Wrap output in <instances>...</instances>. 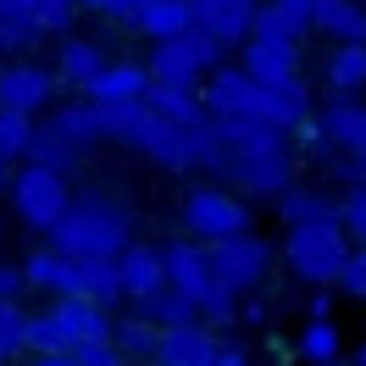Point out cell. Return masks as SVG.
<instances>
[{"label": "cell", "mask_w": 366, "mask_h": 366, "mask_svg": "<svg viewBox=\"0 0 366 366\" xmlns=\"http://www.w3.org/2000/svg\"><path fill=\"white\" fill-rule=\"evenodd\" d=\"M206 128H211L206 172L228 178L233 194H244V200H277L295 183V139L283 128L255 122V117H206Z\"/></svg>", "instance_id": "1"}, {"label": "cell", "mask_w": 366, "mask_h": 366, "mask_svg": "<svg viewBox=\"0 0 366 366\" xmlns=\"http://www.w3.org/2000/svg\"><path fill=\"white\" fill-rule=\"evenodd\" d=\"M45 239L56 255H72V261H112L139 239V217L112 189H84V194H72L67 217Z\"/></svg>", "instance_id": "2"}, {"label": "cell", "mask_w": 366, "mask_h": 366, "mask_svg": "<svg viewBox=\"0 0 366 366\" xmlns=\"http://www.w3.org/2000/svg\"><path fill=\"white\" fill-rule=\"evenodd\" d=\"M94 339H112V305L61 295V300H50L45 311L28 317L23 350H28V355H67V350L94 344Z\"/></svg>", "instance_id": "3"}, {"label": "cell", "mask_w": 366, "mask_h": 366, "mask_svg": "<svg viewBox=\"0 0 366 366\" xmlns=\"http://www.w3.org/2000/svg\"><path fill=\"white\" fill-rule=\"evenodd\" d=\"M277 255L289 261V272L311 289H333L344 255H350V239H344L339 217H317V222H289L283 228V244Z\"/></svg>", "instance_id": "4"}, {"label": "cell", "mask_w": 366, "mask_h": 366, "mask_svg": "<svg viewBox=\"0 0 366 366\" xmlns=\"http://www.w3.org/2000/svg\"><path fill=\"white\" fill-rule=\"evenodd\" d=\"M6 200H11V211H17L23 228L50 233L72 206V178L45 172V167H34V161H17L11 178H6Z\"/></svg>", "instance_id": "5"}, {"label": "cell", "mask_w": 366, "mask_h": 366, "mask_svg": "<svg viewBox=\"0 0 366 366\" xmlns=\"http://www.w3.org/2000/svg\"><path fill=\"white\" fill-rule=\"evenodd\" d=\"M250 200L233 194L228 183H200L183 194V233L194 244H217V239H233V233H250Z\"/></svg>", "instance_id": "6"}, {"label": "cell", "mask_w": 366, "mask_h": 366, "mask_svg": "<svg viewBox=\"0 0 366 366\" xmlns=\"http://www.w3.org/2000/svg\"><path fill=\"white\" fill-rule=\"evenodd\" d=\"M217 67H222V45L194 34V28H183L178 39H156L150 61H144L150 84H167V89H200V78Z\"/></svg>", "instance_id": "7"}, {"label": "cell", "mask_w": 366, "mask_h": 366, "mask_svg": "<svg viewBox=\"0 0 366 366\" xmlns=\"http://www.w3.org/2000/svg\"><path fill=\"white\" fill-rule=\"evenodd\" d=\"M206 261H211V277L244 300V295H255V289L272 277L277 250L250 228V233H233V239H217V244H206Z\"/></svg>", "instance_id": "8"}, {"label": "cell", "mask_w": 366, "mask_h": 366, "mask_svg": "<svg viewBox=\"0 0 366 366\" xmlns=\"http://www.w3.org/2000/svg\"><path fill=\"white\" fill-rule=\"evenodd\" d=\"M194 94H200L206 117H255V122H272V84H255L239 67L206 72Z\"/></svg>", "instance_id": "9"}, {"label": "cell", "mask_w": 366, "mask_h": 366, "mask_svg": "<svg viewBox=\"0 0 366 366\" xmlns=\"http://www.w3.org/2000/svg\"><path fill=\"white\" fill-rule=\"evenodd\" d=\"M183 11H189V28L194 34H206L217 45H244L255 34V11H261V0H183Z\"/></svg>", "instance_id": "10"}, {"label": "cell", "mask_w": 366, "mask_h": 366, "mask_svg": "<svg viewBox=\"0 0 366 366\" xmlns=\"http://www.w3.org/2000/svg\"><path fill=\"white\" fill-rule=\"evenodd\" d=\"M56 72L39 67V61H11L0 67V112H23V117H39L56 106Z\"/></svg>", "instance_id": "11"}, {"label": "cell", "mask_w": 366, "mask_h": 366, "mask_svg": "<svg viewBox=\"0 0 366 366\" xmlns=\"http://www.w3.org/2000/svg\"><path fill=\"white\" fill-rule=\"evenodd\" d=\"M327 144H333V156H350L366 167V106L355 94H339V100H327V112L317 117Z\"/></svg>", "instance_id": "12"}, {"label": "cell", "mask_w": 366, "mask_h": 366, "mask_svg": "<svg viewBox=\"0 0 366 366\" xmlns=\"http://www.w3.org/2000/svg\"><path fill=\"white\" fill-rule=\"evenodd\" d=\"M161 267H167V289H178V295L200 300L217 283L211 277V261H206V244H194V239H172V244H161Z\"/></svg>", "instance_id": "13"}, {"label": "cell", "mask_w": 366, "mask_h": 366, "mask_svg": "<svg viewBox=\"0 0 366 366\" xmlns=\"http://www.w3.org/2000/svg\"><path fill=\"white\" fill-rule=\"evenodd\" d=\"M239 50H244L239 72H244V78H255V84H283V78H300V45H289V39H261V34H250Z\"/></svg>", "instance_id": "14"}, {"label": "cell", "mask_w": 366, "mask_h": 366, "mask_svg": "<svg viewBox=\"0 0 366 366\" xmlns=\"http://www.w3.org/2000/svg\"><path fill=\"white\" fill-rule=\"evenodd\" d=\"M144 89H150L144 61H106L94 72V84L84 89V100H94V106H128V100H144Z\"/></svg>", "instance_id": "15"}, {"label": "cell", "mask_w": 366, "mask_h": 366, "mask_svg": "<svg viewBox=\"0 0 366 366\" xmlns=\"http://www.w3.org/2000/svg\"><path fill=\"white\" fill-rule=\"evenodd\" d=\"M117 277H122V300H144L167 283V267H161V244H144L134 239L128 250L117 255Z\"/></svg>", "instance_id": "16"}, {"label": "cell", "mask_w": 366, "mask_h": 366, "mask_svg": "<svg viewBox=\"0 0 366 366\" xmlns=\"http://www.w3.org/2000/svg\"><path fill=\"white\" fill-rule=\"evenodd\" d=\"M217 355V333L206 322H183V327H161V344H156V361L167 366H211Z\"/></svg>", "instance_id": "17"}, {"label": "cell", "mask_w": 366, "mask_h": 366, "mask_svg": "<svg viewBox=\"0 0 366 366\" xmlns=\"http://www.w3.org/2000/svg\"><path fill=\"white\" fill-rule=\"evenodd\" d=\"M50 134L61 139V144H67L72 156H89L94 144H100V106H94V100H72V106H56V112H50Z\"/></svg>", "instance_id": "18"}, {"label": "cell", "mask_w": 366, "mask_h": 366, "mask_svg": "<svg viewBox=\"0 0 366 366\" xmlns=\"http://www.w3.org/2000/svg\"><path fill=\"white\" fill-rule=\"evenodd\" d=\"M311 11H317V0H261L255 34H261V39H289V45H300V39L311 34Z\"/></svg>", "instance_id": "19"}, {"label": "cell", "mask_w": 366, "mask_h": 366, "mask_svg": "<svg viewBox=\"0 0 366 366\" xmlns=\"http://www.w3.org/2000/svg\"><path fill=\"white\" fill-rule=\"evenodd\" d=\"M311 28L327 34L333 45H366V6L361 0H317Z\"/></svg>", "instance_id": "20"}, {"label": "cell", "mask_w": 366, "mask_h": 366, "mask_svg": "<svg viewBox=\"0 0 366 366\" xmlns=\"http://www.w3.org/2000/svg\"><path fill=\"white\" fill-rule=\"evenodd\" d=\"M106 67V50L94 45V39H72V34H61V45H56V78L67 84V89H89L94 72Z\"/></svg>", "instance_id": "21"}, {"label": "cell", "mask_w": 366, "mask_h": 366, "mask_svg": "<svg viewBox=\"0 0 366 366\" xmlns=\"http://www.w3.org/2000/svg\"><path fill=\"white\" fill-rule=\"evenodd\" d=\"M295 355L305 366H344V333L333 317H311L295 339Z\"/></svg>", "instance_id": "22"}, {"label": "cell", "mask_w": 366, "mask_h": 366, "mask_svg": "<svg viewBox=\"0 0 366 366\" xmlns=\"http://www.w3.org/2000/svg\"><path fill=\"white\" fill-rule=\"evenodd\" d=\"M156 344H161V327L156 322H144L139 311H122V317H112V350L122 355V361H156Z\"/></svg>", "instance_id": "23"}, {"label": "cell", "mask_w": 366, "mask_h": 366, "mask_svg": "<svg viewBox=\"0 0 366 366\" xmlns=\"http://www.w3.org/2000/svg\"><path fill=\"white\" fill-rule=\"evenodd\" d=\"M45 39V23L34 17L28 0H0V50H28Z\"/></svg>", "instance_id": "24"}, {"label": "cell", "mask_w": 366, "mask_h": 366, "mask_svg": "<svg viewBox=\"0 0 366 366\" xmlns=\"http://www.w3.org/2000/svg\"><path fill=\"white\" fill-rule=\"evenodd\" d=\"M272 206H277V217H283V222H317V217H339L333 194H322V189H311V183H289Z\"/></svg>", "instance_id": "25"}, {"label": "cell", "mask_w": 366, "mask_h": 366, "mask_svg": "<svg viewBox=\"0 0 366 366\" xmlns=\"http://www.w3.org/2000/svg\"><path fill=\"white\" fill-rule=\"evenodd\" d=\"M134 311H139L144 322H156V327H183V322H200L194 300H189V295H178V289H167V283H161L156 295L134 300Z\"/></svg>", "instance_id": "26"}, {"label": "cell", "mask_w": 366, "mask_h": 366, "mask_svg": "<svg viewBox=\"0 0 366 366\" xmlns=\"http://www.w3.org/2000/svg\"><path fill=\"white\" fill-rule=\"evenodd\" d=\"M144 106L167 122H183V128H194V122H206V106H200V94L194 89H167V84H150L144 89Z\"/></svg>", "instance_id": "27"}, {"label": "cell", "mask_w": 366, "mask_h": 366, "mask_svg": "<svg viewBox=\"0 0 366 366\" xmlns=\"http://www.w3.org/2000/svg\"><path fill=\"white\" fill-rule=\"evenodd\" d=\"M322 72H327V89H333V94L366 89V45H333Z\"/></svg>", "instance_id": "28"}, {"label": "cell", "mask_w": 366, "mask_h": 366, "mask_svg": "<svg viewBox=\"0 0 366 366\" xmlns=\"http://www.w3.org/2000/svg\"><path fill=\"white\" fill-rule=\"evenodd\" d=\"M134 28L156 45V39H178L183 28H189V11H183V0H150L144 11L134 17Z\"/></svg>", "instance_id": "29"}, {"label": "cell", "mask_w": 366, "mask_h": 366, "mask_svg": "<svg viewBox=\"0 0 366 366\" xmlns=\"http://www.w3.org/2000/svg\"><path fill=\"white\" fill-rule=\"evenodd\" d=\"M34 167H45V172H61V178H72V167H78V156H72L61 139L50 134V128H34V139H28V156Z\"/></svg>", "instance_id": "30"}, {"label": "cell", "mask_w": 366, "mask_h": 366, "mask_svg": "<svg viewBox=\"0 0 366 366\" xmlns=\"http://www.w3.org/2000/svg\"><path fill=\"white\" fill-rule=\"evenodd\" d=\"M194 311H200V322H206L211 333H228L233 322H239V295H233V289H222V283H211L206 295L194 300Z\"/></svg>", "instance_id": "31"}, {"label": "cell", "mask_w": 366, "mask_h": 366, "mask_svg": "<svg viewBox=\"0 0 366 366\" xmlns=\"http://www.w3.org/2000/svg\"><path fill=\"white\" fill-rule=\"evenodd\" d=\"M28 139H34V117L23 112H0V161H17L28 156Z\"/></svg>", "instance_id": "32"}, {"label": "cell", "mask_w": 366, "mask_h": 366, "mask_svg": "<svg viewBox=\"0 0 366 366\" xmlns=\"http://www.w3.org/2000/svg\"><path fill=\"white\" fill-rule=\"evenodd\" d=\"M339 228L350 244H366V183H350L339 200Z\"/></svg>", "instance_id": "33"}, {"label": "cell", "mask_w": 366, "mask_h": 366, "mask_svg": "<svg viewBox=\"0 0 366 366\" xmlns=\"http://www.w3.org/2000/svg\"><path fill=\"white\" fill-rule=\"evenodd\" d=\"M23 333H28L23 300H0V350L6 355H23Z\"/></svg>", "instance_id": "34"}, {"label": "cell", "mask_w": 366, "mask_h": 366, "mask_svg": "<svg viewBox=\"0 0 366 366\" xmlns=\"http://www.w3.org/2000/svg\"><path fill=\"white\" fill-rule=\"evenodd\" d=\"M333 289H344L350 300H366V244H350L339 277H333Z\"/></svg>", "instance_id": "35"}, {"label": "cell", "mask_w": 366, "mask_h": 366, "mask_svg": "<svg viewBox=\"0 0 366 366\" xmlns=\"http://www.w3.org/2000/svg\"><path fill=\"white\" fill-rule=\"evenodd\" d=\"M34 6V17L45 23V34H67L72 17H78V0H28Z\"/></svg>", "instance_id": "36"}, {"label": "cell", "mask_w": 366, "mask_h": 366, "mask_svg": "<svg viewBox=\"0 0 366 366\" xmlns=\"http://www.w3.org/2000/svg\"><path fill=\"white\" fill-rule=\"evenodd\" d=\"M78 366H128L122 355L112 350V339H94V344H78V350H67Z\"/></svg>", "instance_id": "37"}, {"label": "cell", "mask_w": 366, "mask_h": 366, "mask_svg": "<svg viewBox=\"0 0 366 366\" xmlns=\"http://www.w3.org/2000/svg\"><path fill=\"white\" fill-rule=\"evenodd\" d=\"M211 366H250L244 339H222V333H217V355H211Z\"/></svg>", "instance_id": "38"}, {"label": "cell", "mask_w": 366, "mask_h": 366, "mask_svg": "<svg viewBox=\"0 0 366 366\" xmlns=\"http://www.w3.org/2000/svg\"><path fill=\"white\" fill-rule=\"evenodd\" d=\"M144 6H150V0H106V11H100V17H112V23H128V28H134V17L144 11Z\"/></svg>", "instance_id": "39"}, {"label": "cell", "mask_w": 366, "mask_h": 366, "mask_svg": "<svg viewBox=\"0 0 366 366\" xmlns=\"http://www.w3.org/2000/svg\"><path fill=\"white\" fill-rule=\"evenodd\" d=\"M0 300H23V272L17 267H0Z\"/></svg>", "instance_id": "40"}, {"label": "cell", "mask_w": 366, "mask_h": 366, "mask_svg": "<svg viewBox=\"0 0 366 366\" xmlns=\"http://www.w3.org/2000/svg\"><path fill=\"white\" fill-rule=\"evenodd\" d=\"M28 366H78V361H72V355H34Z\"/></svg>", "instance_id": "41"}, {"label": "cell", "mask_w": 366, "mask_h": 366, "mask_svg": "<svg viewBox=\"0 0 366 366\" xmlns=\"http://www.w3.org/2000/svg\"><path fill=\"white\" fill-rule=\"evenodd\" d=\"M78 11H94V17H100V11H106V0H78Z\"/></svg>", "instance_id": "42"}, {"label": "cell", "mask_w": 366, "mask_h": 366, "mask_svg": "<svg viewBox=\"0 0 366 366\" xmlns=\"http://www.w3.org/2000/svg\"><path fill=\"white\" fill-rule=\"evenodd\" d=\"M350 366H366V339L355 344V355H350Z\"/></svg>", "instance_id": "43"}, {"label": "cell", "mask_w": 366, "mask_h": 366, "mask_svg": "<svg viewBox=\"0 0 366 366\" xmlns=\"http://www.w3.org/2000/svg\"><path fill=\"white\" fill-rule=\"evenodd\" d=\"M6 178H11V161H0V194H6Z\"/></svg>", "instance_id": "44"}, {"label": "cell", "mask_w": 366, "mask_h": 366, "mask_svg": "<svg viewBox=\"0 0 366 366\" xmlns=\"http://www.w3.org/2000/svg\"><path fill=\"white\" fill-rule=\"evenodd\" d=\"M11 361H17V355H6V350H0V366H11Z\"/></svg>", "instance_id": "45"}, {"label": "cell", "mask_w": 366, "mask_h": 366, "mask_svg": "<svg viewBox=\"0 0 366 366\" xmlns=\"http://www.w3.org/2000/svg\"><path fill=\"white\" fill-rule=\"evenodd\" d=\"M139 366H167V361H139Z\"/></svg>", "instance_id": "46"}, {"label": "cell", "mask_w": 366, "mask_h": 366, "mask_svg": "<svg viewBox=\"0 0 366 366\" xmlns=\"http://www.w3.org/2000/svg\"><path fill=\"white\" fill-rule=\"evenodd\" d=\"M0 244H6V228H0Z\"/></svg>", "instance_id": "47"}]
</instances>
